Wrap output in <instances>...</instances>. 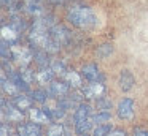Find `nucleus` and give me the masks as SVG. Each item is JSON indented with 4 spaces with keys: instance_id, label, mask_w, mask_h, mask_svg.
<instances>
[{
    "instance_id": "nucleus-1",
    "label": "nucleus",
    "mask_w": 148,
    "mask_h": 136,
    "mask_svg": "<svg viewBox=\"0 0 148 136\" xmlns=\"http://www.w3.org/2000/svg\"><path fill=\"white\" fill-rule=\"evenodd\" d=\"M54 25V22L48 21L46 18H37L34 21L32 27L29 30L27 40L29 44L37 51H45V52L51 54V52H58L61 49L58 43L54 41L51 33V27Z\"/></svg>"
},
{
    "instance_id": "nucleus-2",
    "label": "nucleus",
    "mask_w": 148,
    "mask_h": 136,
    "mask_svg": "<svg viewBox=\"0 0 148 136\" xmlns=\"http://www.w3.org/2000/svg\"><path fill=\"white\" fill-rule=\"evenodd\" d=\"M65 18L73 27L80 30H92L97 27V14L94 13L92 8L81 3H73L67 8Z\"/></svg>"
},
{
    "instance_id": "nucleus-3",
    "label": "nucleus",
    "mask_w": 148,
    "mask_h": 136,
    "mask_svg": "<svg viewBox=\"0 0 148 136\" xmlns=\"http://www.w3.org/2000/svg\"><path fill=\"white\" fill-rule=\"evenodd\" d=\"M24 111H21L19 108L14 106L13 101L7 103L5 98H2V116H3L5 122H13V123H19L24 119Z\"/></svg>"
},
{
    "instance_id": "nucleus-4",
    "label": "nucleus",
    "mask_w": 148,
    "mask_h": 136,
    "mask_svg": "<svg viewBox=\"0 0 148 136\" xmlns=\"http://www.w3.org/2000/svg\"><path fill=\"white\" fill-rule=\"evenodd\" d=\"M11 52H13V60L18 63V65H21V68L23 66H27L30 62L34 60V52L30 49H27V47L24 46H19V44H11Z\"/></svg>"
},
{
    "instance_id": "nucleus-5",
    "label": "nucleus",
    "mask_w": 148,
    "mask_h": 136,
    "mask_svg": "<svg viewBox=\"0 0 148 136\" xmlns=\"http://www.w3.org/2000/svg\"><path fill=\"white\" fill-rule=\"evenodd\" d=\"M51 33H53V38L54 41L59 44V46H69L72 43V33L67 27L64 25H59V24H54L51 27Z\"/></svg>"
},
{
    "instance_id": "nucleus-6",
    "label": "nucleus",
    "mask_w": 148,
    "mask_h": 136,
    "mask_svg": "<svg viewBox=\"0 0 148 136\" xmlns=\"http://www.w3.org/2000/svg\"><path fill=\"white\" fill-rule=\"evenodd\" d=\"M83 92L84 98H89V100H99L105 95V85L102 82H89V84L83 85L80 89Z\"/></svg>"
},
{
    "instance_id": "nucleus-7",
    "label": "nucleus",
    "mask_w": 148,
    "mask_h": 136,
    "mask_svg": "<svg viewBox=\"0 0 148 136\" xmlns=\"http://www.w3.org/2000/svg\"><path fill=\"white\" fill-rule=\"evenodd\" d=\"M48 92L51 95V98L54 100H61V98L67 97L70 93V85L65 81H53L48 87Z\"/></svg>"
},
{
    "instance_id": "nucleus-8",
    "label": "nucleus",
    "mask_w": 148,
    "mask_h": 136,
    "mask_svg": "<svg viewBox=\"0 0 148 136\" xmlns=\"http://www.w3.org/2000/svg\"><path fill=\"white\" fill-rule=\"evenodd\" d=\"M118 117L123 120H131L135 112V104L131 98H123L118 103Z\"/></svg>"
},
{
    "instance_id": "nucleus-9",
    "label": "nucleus",
    "mask_w": 148,
    "mask_h": 136,
    "mask_svg": "<svg viewBox=\"0 0 148 136\" xmlns=\"http://www.w3.org/2000/svg\"><path fill=\"white\" fill-rule=\"evenodd\" d=\"M81 76L86 79L88 82H102L103 81V76L100 73L99 66L96 63H88L81 68Z\"/></svg>"
},
{
    "instance_id": "nucleus-10",
    "label": "nucleus",
    "mask_w": 148,
    "mask_h": 136,
    "mask_svg": "<svg viewBox=\"0 0 148 136\" xmlns=\"http://www.w3.org/2000/svg\"><path fill=\"white\" fill-rule=\"evenodd\" d=\"M18 135L19 136H42V127L35 122L19 123L18 125Z\"/></svg>"
},
{
    "instance_id": "nucleus-11",
    "label": "nucleus",
    "mask_w": 148,
    "mask_h": 136,
    "mask_svg": "<svg viewBox=\"0 0 148 136\" xmlns=\"http://www.w3.org/2000/svg\"><path fill=\"white\" fill-rule=\"evenodd\" d=\"M62 78H64V81L70 85V89L80 90V89L83 87V76L78 74V73L73 71V70H67V71L64 73V76H62Z\"/></svg>"
},
{
    "instance_id": "nucleus-12",
    "label": "nucleus",
    "mask_w": 148,
    "mask_h": 136,
    "mask_svg": "<svg viewBox=\"0 0 148 136\" xmlns=\"http://www.w3.org/2000/svg\"><path fill=\"white\" fill-rule=\"evenodd\" d=\"M118 84H119V89H121L123 92H129L132 87H134V84H135L134 74H132L131 71H127V70H123V71L119 73Z\"/></svg>"
},
{
    "instance_id": "nucleus-13",
    "label": "nucleus",
    "mask_w": 148,
    "mask_h": 136,
    "mask_svg": "<svg viewBox=\"0 0 148 136\" xmlns=\"http://www.w3.org/2000/svg\"><path fill=\"white\" fill-rule=\"evenodd\" d=\"M19 35H21V32L16 30L11 24L2 25V40H5L7 43L16 44L18 41H19Z\"/></svg>"
},
{
    "instance_id": "nucleus-14",
    "label": "nucleus",
    "mask_w": 148,
    "mask_h": 136,
    "mask_svg": "<svg viewBox=\"0 0 148 136\" xmlns=\"http://www.w3.org/2000/svg\"><path fill=\"white\" fill-rule=\"evenodd\" d=\"M54 74L56 73L51 70V66H43V68H40L38 71L35 73V81L42 85L51 84L53 79H54Z\"/></svg>"
},
{
    "instance_id": "nucleus-15",
    "label": "nucleus",
    "mask_w": 148,
    "mask_h": 136,
    "mask_svg": "<svg viewBox=\"0 0 148 136\" xmlns=\"http://www.w3.org/2000/svg\"><path fill=\"white\" fill-rule=\"evenodd\" d=\"M43 109L46 111V114L49 116V119H51V120L62 119V117L65 116V109L61 106V104H59V101H58V100H56L53 104H48V103H46V106L43 108Z\"/></svg>"
},
{
    "instance_id": "nucleus-16",
    "label": "nucleus",
    "mask_w": 148,
    "mask_h": 136,
    "mask_svg": "<svg viewBox=\"0 0 148 136\" xmlns=\"http://www.w3.org/2000/svg\"><path fill=\"white\" fill-rule=\"evenodd\" d=\"M2 90H3V93H7L8 97H16V95L23 93V92L16 87V84H14L10 78H7L5 71L2 73Z\"/></svg>"
},
{
    "instance_id": "nucleus-17",
    "label": "nucleus",
    "mask_w": 148,
    "mask_h": 136,
    "mask_svg": "<svg viewBox=\"0 0 148 136\" xmlns=\"http://www.w3.org/2000/svg\"><path fill=\"white\" fill-rule=\"evenodd\" d=\"M30 120L35 123H38V125H45V123H49L51 122V119H49V116L46 114L45 109H38V108H34V109H30Z\"/></svg>"
},
{
    "instance_id": "nucleus-18",
    "label": "nucleus",
    "mask_w": 148,
    "mask_h": 136,
    "mask_svg": "<svg viewBox=\"0 0 148 136\" xmlns=\"http://www.w3.org/2000/svg\"><path fill=\"white\" fill-rule=\"evenodd\" d=\"M13 103H14V106L19 108L21 111H27V109H32L34 98L27 97V95H24V93H19L13 98Z\"/></svg>"
},
{
    "instance_id": "nucleus-19",
    "label": "nucleus",
    "mask_w": 148,
    "mask_h": 136,
    "mask_svg": "<svg viewBox=\"0 0 148 136\" xmlns=\"http://www.w3.org/2000/svg\"><path fill=\"white\" fill-rule=\"evenodd\" d=\"M92 123H94V116L86 117V119L75 120V130H77L78 135H84V133H88L92 128Z\"/></svg>"
},
{
    "instance_id": "nucleus-20",
    "label": "nucleus",
    "mask_w": 148,
    "mask_h": 136,
    "mask_svg": "<svg viewBox=\"0 0 148 136\" xmlns=\"http://www.w3.org/2000/svg\"><path fill=\"white\" fill-rule=\"evenodd\" d=\"M8 78L16 84V87L19 89L21 92H27V90H29V84H27L26 79L21 76L19 71H10V73H8Z\"/></svg>"
},
{
    "instance_id": "nucleus-21",
    "label": "nucleus",
    "mask_w": 148,
    "mask_h": 136,
    "mask_svg": "<svg viewBox=\"0 0 148 136\" xmlns=\"http://www.w3.org/2000/svg\"><path fill=\"white\" fill-rule=\"evenodd\" d=\"M112 52H113L112 44H100V46L96 49V55L99 57V59H107V57L112 55Z\"/></svg>"
},
{
    "instance_id": "nucleus-22",
    "label": "nucleus",
    "mask_w": 148,
    "mask_h": 136,
    "mask_svg": "<svg viewBox=\"0 0 148 136\" xmlns=\"http://www.w3.org/2000/svg\"><path fill=\"white\" fill-rule=\"evenodd\" d=\"M51 70L56 73V74H61V76H64V73L67 71V63L64 62V60H54V62H51Z\"/></svg>"
},
{
    "instance_id": "nucleus-23",
    "label": "nucleus",
    "mask_w": 148,
    "mask_h": 136,
    "mask_svg": "<svg viewBox=\"0 0 148 136\" xmlns=\"http://www.w3.org/2000/svg\"><path fill=\"white\" fill-rule=\"evenodd\" d=\"M30 97L34 98V101H38V103H46V101L49 100V92L46 90H34L32 93H30Z\"/></svg>"
},
{
    "instance_id": "nucleus-24",
    "label": "nucleus",
    "mask_w": 148,
    "mask_h": 136,
    "mask_svg": "<svg viewBox=\"0 0 148 136\" xmlns=\"http://www.w3.org/2000/svg\"><path fill=\"white\" fill-rule=\"evenodd\" d=\"M110 119H112V112H110V111H97V114L94 116V122H96L97 125L110 122Z\"/></svg>"
},
{
    "instance_id": "nucleus-25",
    "label": "nucleus",
    "mask_w": 148,
    "mask_h": 136,
    "mask_svg": "<svg viewBox=\"0 0 148 136\" xmlns=\"http://www.w3.org/2000/svg\"><path fill=\"white\" fill-rule=\"evenodd\" d=\"M64 135V125L61 123H51L46 130V136H62Z\"/></svg>"
},
{
    "instance_id": "nucleus-26",
    "label": "nucleus",
    "mask_w": 148,
    "mask_h": 136,
    "mask_svg": "<svg viewBox=\"0 0 148 136\" xmlns=\"http://www.w3.org/2000/svg\"><path fill=\"white\" fill-rule=\"evenodd\" d=\"M110 131H112L110 125H107V123H100V125H97L96 128H94L92 136H108Z\"/></svg>"
},
{
    "instance_id": "nucleus-27",
    "label": "nucleus",
    "mask_w": 148,
    "mask_h": 136,
    "mask_svg": "<svg viewBox=\"0 0 148 136\" xmlns=\"http://www.w3.org/2000/svg\"><path fill=\"white\" fill-rule=\"evenodd\" d=\"M96 108H97V111H110L112 109V101L108 98L102 97L99 100H96Z\"/></svg>"
},
{
    "instance_id": "nucleus-28",
    "label": "nucleus",
    "mask_w": 148,
    "mask_h": 136,
    "mask_svg": "<svg viewBox=\"0 0 148 136\" xmlns=\"http://www.w3.org/2000/svg\"><path fill=\"white\" fill-rule=\"evenodd\" d=\"M19 73H21V76H23L24 79H26V82L27 84H30V82L35 79V73L32 71V70H29L27 66H23V68L19 70Z\"/></svg>"
},
{
    "instance_id": "nucleus-29",
    "label": "nucleus",
    "mask_w": 148,
    "mask_h": 136,
    "mask_svg": "<svg viewBox=\"0 0 148 136\" xmlns=\"http://www.w3.org/2000/svg\"><path fill=\"white\" fill-rule=\"evenodd\" d=\"M108 136H126V131H124V130H121V128H115V130L110 131Z\"/></svg>"
},
{
    "instance_id": "nucleus-30",
    "label": "nucleus",
    "mask_w": 148,
    "mask_h": 136,
    "mask_svg": "<svg viewBox=\"0 0 148 136\" xmlns=\"http://www.w3.org/2000/svg\"><path fill=\"white\" fill-rule=\"evenodd\" d=\"M2 136H10V128L7 127V123H2Z\"/></svg>"
},
{
    "instance_id": "nucleus-31",
    "label": "nucleus",
    "mask_w": 148,
    "mask_h": 136,
    "mask_svg": "<svg viewBox=\"0 0 148 136\" xmlns=\"http://www.w3.org/2000/svg\"><path fill=\"white\" fill-rule=\"evenodd\" d=\"M135 136H148V131H145V130H138V131L135 133Z\"/></svg>"
},
{
    "instance_id": "nucleus-32",
    "label": "nucleus",
    "mask_w": 148,
    "mask_h": 136,
    "mask_svg": "<svg viewBox=\"0 0 148 136\" xmlns=\"http://www.w3.org/2000/svg\"><path fill=\"white\" fill-rule=\"evenodd\" d=\"M80 136H88V135H86V133H84V135H80Z\"/></svg>"
},
{
    "instance_id": "nucleus-33",
    "label": "nucleus",
    "mask_w": 148,
    "mask_h": 136,
    "mask_svg": "<svg viewBox=\"0 0 148 136\" xmlns=\"http://www.w3.org/2000/svg\"><path fill=\"white\" fill-rule=\"evenodd\" d=\"M18 136H19V135H18Z\"/></svg>"
}]
</instances>
